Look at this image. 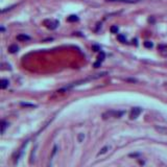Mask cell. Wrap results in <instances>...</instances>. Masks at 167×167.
<instances>
[{
    "label": "cell",
    "instance_id": "6da1fadb",
    "mask_svg": "<svg viewBox=\"0 0 167 167\" xmlns=\"http://www.w3.org/2000/svg\"><path fill=\"white\" fill-rule=\"evenodd\" d=\"M123 114H124V112H122V111H108V112L103 114V118L104 120L110 118H119Z\"/></svg>",
    "mask_w": 167,
    "mask_h": 167
},
{
    "label": "cell",
    "instance_id": "7a4b0ae2",
    "mask_svg": "<svg viewBox=\"0 0 167 167\" xmlns=\"http://www.w3.org/2000/svg\"><path fill=\"white\" fill-rule=\"evenodd\" d=\"M44 24L48 29H55L58 25V21L54 20V19L46 20V21H44Z\"/></svg>",
    "mask_w": 167,
    "mask_h": 167
},
{
    "label": "cell",
    "instance_id": "3957f363",
    "mask_svg": "<svg viewBox=\"0 0 167 167\" xmlns=\"http://www.w3.org/2000/svg\"><path fill=\"white\" fill-rule=\"evenodd\" d=\"M142 112V109L141 108H133L131 113H129V117H131V119H136L137 117L140 115Z\"/></svg>",
    "mask_w": 167,
    "mask_h": 167
},
{
    "label": "cell",
    "instance_id": "277c9868",
    "mask_svg": "<svg viewBox=\"0 0 167 167\" xmlns=\"http://www.w3.org/2000/svg\"><path fill=\"white\" fill-rule=\"evenodd\" d=\"M30 38L28 36H26L25 33H21V35H18L17 36V40L18 41H21V42H25V41H28Z\"/></svg>",
    "mask_w": 167,
    "mask_h": 167
},
{
    "label": "cell",
    "instance_id": "5b68a950",
    "mask_svg": "<svg viewBox=\"0 0 167 167\" xmlns=\"http://www.w3.org/2000/svg\"><path fill=\"white\" fill-rule=\"evenodd\" d=\"M104 53L103 51H101L100 54H99V57H98V61L94 64V67H98V66H99V65L101 64V62L104 61Z\"/></svg>",
    "mask_w": 167,
    "mask_h": 167
},
{
    "label": "cell",
    "instance_id": "8992f818",
    "mask_svg": "<svg viewBox=\"0 0 167 167\" xmlns=\"http://www.w3.org/2000/svg\"><path fill=\"white\" fill-rule=\"evenodd\" d=\"M108 1H116V2H125V3H135L140 0H108Z\"/></svg>",
    "mask_w": 167,
    "mask_h": 167
},
{
    "label": "cell",
    "instance_id": "52a82bcc",
    "mask_svg": "<svg viewBox=\"0 0 167 167\" xmlns=\"http://www.w3.org/2000/svg\"><path fill=\"white\" fill-rule=\"evenodd\" d=\"M18 49H19V47H18L17 45H11L10 48H8V51H10L11 53H15V52L18 51Z\"/></svg>",
    "mask_w": 167,
    "mask_h": 167
},
{
    "label": "cell",
    "instance_id": "ba28073f",
    "mask_svg": "<svg viewBox=\"0 0 167 167\" xmlns=\"http://www.w3.org/2000/svg\"><path fill=\"white\" fill-rule=\"evenodd\" d=\"M8 86V79H2L1 84H0V87H1V89H5Z\"/></svg>",
    "mask_w": 167,
    "mask_h": 167
},
{
    "label": "cell",
    "instance_id": "9c48e42d",
    "mask_svg": "<svg viewBox=\"0 0 167 167\" xmlns=\"http://www.w3.org/2000/svg\"><path fill=\"white\" fill-rule=\"evenodd\" d=\"M67 20L69 21V22H72V21H77V20H78V18H77V16H74V15H72V16L68 17Z\"/></svg>",
    "mask_w": 167,
    "mask_h": 167
},
{
    "label": "cell",
    "instance_id": "30bf717a",
    "mask_svg": "<svg viewBox=\"0 0 167 167\" xmlns=\"http://www.w3.org/2000/svg\"><path fill=\"white\" fill-rule=\"evenodd\" d=\"M108 149H109V146H104V148H101L100 151H99V153H98V156H99V154H106L107 151H108Z\"/></svg>",
    "mask_w": 167,
    "mask_h": 167
},
{
    "label": "cell",
    "instance_id": "8fae6325",
    "mask_svg": "<svg viewBox=\"0 0 167 167\" xmlns=\"http://www.w3.org/2000/svg\"><path fill=\"white\" fill-rule=\"evenodd\" d=\"M7 126H8V123L7 122H5V121H2L1 122V133H2V134L4 133V129H5V128H7Z\"/></svg>",
    "mask_w": 167,
    "mask_h": 167
},
{
    "label": "cell",
    "instance_id": "7c38bea8",
    "mask_svg": "<svg viewBox=\"0 0 167 167\" xmlns=\"http://www.w3.org/2000/svg\"><path fill=\"white\" fill-rule=\"evenodd\" d=\"M157 129L159 131L161 134H167V129H165V128H157Z\"/></svg>",
    "mask_w": 167,
    "mask_h": 167
},
{
    "label": "cell",
    "instance_id": "4fadbf2b",
    "mask_svg": "<svg viewBox=\"0 0 167 167\" xmlns=\"http://www.w3.org/2000/svg\"><path fill=\"white\" fill-rule=\"evenodd\" d=\"M144 46H145V47H147V48H151V47H153V43L149 42V41H146L144 43Z\"/></svg>",
    "mask_w": 167,
    "mask_h": 167
},
{
    "label": "cell",
    "instance_id": "5bb4252c",
    "mask_svg": "<svg viewBox=\"0 0 167 167\" xmlns=\"http://www.w3.org/2000/svg\"><path fill=\"white\" fill-rule=\"evenodd\" d=\"M118 40H119L120 42H122V43H124V42H125V38H124V37H123V36H121V35H119V36H118Z\"/></svg>",
    "mask_w": 167,
    "mask_h": 167
},
{
    "label": "cell",
    "instance_id": "9a60e30c",
    "mask_svg": "<svg viewBox=\"0 0 167 167\" xmlns=\"http://www.w3.org/2000/svg\"><path fill=\"white\" fill-rule=\"evenodd\" d=\"M111 32H112V33H117V32H118V27H117V26H112V27H111Z\"/></svg>",
    "mask_w": 167,
    "mask_h": 167
},
{
    "label": "cell",
    "instance_id": "2e32d148",
    "mask_svg": "<svg viewBox=\"0 0 167 167\" xmlns=\"http://www.w3.org/2000/svg\"><path fill=\"white\" fill-rule=\"evenodd\" d=\"M84 138H85V136H84V134H79V136H78V141L80 142Z\"/></svg>",
    "mask_w": 167,
    "mask_h": 167
},
{
    "label": "cell",
    "instance_id": "e0dca14e",
    "mask_svg": "<svg viewBox=\"0 0 167 167\" xmlns=\"http://www.w3.org/2000/svg\"><path fill=\"white\" fill-rule=\"evenodd\" d=\"M21 106H26V107H33V104H21Z\"/></svg>",
    "mask_w": 167,
    "mask_h": 167
}]
</instances>
